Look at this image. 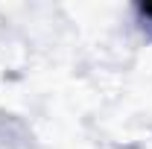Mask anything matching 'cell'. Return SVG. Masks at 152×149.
<instances>
[{"label":"cell","instance_id":"1","mask_svg":"<svg viewBox=\"0 0 152 149\" xmlns=\"http://www.w3.org/2000/svg\"><path fill=\"white\" fill-rule=\"evenodd\" d=\"M143 15H146V18H152V6H146V9H143Z\"/></svg>","mask_w":152,"mask_h":149}]
</instances>
